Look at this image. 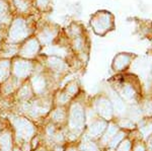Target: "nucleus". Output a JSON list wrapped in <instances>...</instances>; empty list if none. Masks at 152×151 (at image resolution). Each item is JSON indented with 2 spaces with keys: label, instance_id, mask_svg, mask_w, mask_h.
Masks as SVG:
<instances>
[{
  "label": "nucleus",
  "instance_id": "nucleus-4",
  "mask_svg": "<svg viewBox=\"0 0 152 151\" xmlns=\"http://www.w3.org/2000/svg\"><path fill=\"white\" fill-rule=\"evenodd\" d=\"M11 5L13 6L16 14L19 15H35L36 8L33 2L29 0H10Z\"/></svg>",
  "mask_w": 152,
  "mask_h": 151
},
{
  "label": "nucleus",
  "instance_id": "nucleus-15",
  "mask_svg": "<svg viewBox=\"0 0 152 151\" xmlns=\"http://www.w3.org/2000/svg\"><path fill=\"white\" fill-rule=\"evenodd\" d=\"M0 147L3 151H10L11 139L8 133H5L0 137Z\"/></svg>",
  "mask_w": 152,
  "mask_h": 151
},
{
  "label": "nucleus",
  "instance_id": "nucleus-14",
  "mask_svg": "<svg viewBox=\"0 0 152 151\" xmlns=\"http://www.w3.org/2000/svg\"><path fill=\"white\" fill-rule=\"evenodd\" d=\"M33 87H34V90L37 93H41V92L44 91L45 89V86H46V83H45V80H44L43 77L41 76H37L35 78L33 79Z\"/></svg>",
  "mask_w": 152,
  "mask_h": 151
},
{
  "label": "nucleus",
  "instance_id": "nucleus-3",
  "mask_svg": "<svg viewBox=\"0 0 152 151\" xmlns=\"http://www.w3.org/2000/svg\"><path fill=\"white\" fill-rule=\"evenodd\" d=\"M132 20L136 24L135 30H136L139 36H142V39L152 40V20L151 19L133 18Z\"/></svg>",
  "mask_w": 152,
  "mask_h": 151
},
{
  "label": "nucleus",
  "instance_id": "nucleus-9",
  "mask_svg": "<svg viewBox=\"0 0 152 151\" xmlns=\"http://www.w3.org/2000/svg\"><path fill=\"white\" fill-rule=\"evenodd\" d=\"M83 124V113L82 109L78 104L72 107L71 109V117H70V127L72 129H80Z\"/></svg>",
  "mask_w": 152,
  "mask_h": 151
},
{
  "label": "nucleus",
  "instance_id": "nucleus-20",
  "mask_svg": "<svg viewBox=\"0 0 152 151\" xmlns=\"http://www.w3.org/2000/svg\"><path fill=\"white\" fill-rule=\"evenodd\" d=\"M82 149L85 151H97L95 145L92 144V143H86V144L82 145Z\"/></svg>",
  "mask_w": 152,
  "mask_h": 151
},
{
  "label": "nucleus",
  "instance_id": "nucleus-18",
  "mask_svg": "<svg viewBox=\"0 0 152 151\" xmlns=\"http://www.w3.org/2000/svg\"><path fill=\"white\" fill-rule=\"evenodd\" d=\"M104 127H105L104 123H96L95 125H94L91 128H90V134H91L92 136H96L97 134H99L102 130H104Z\"/></svg>",
  "mask_w": 152,
  "mask_h": 151
},
{
  "label": "nucleus",
  "instance_id": "nucleus-1",
  "mask_svg": "<svg viewBox=\"0 0 152 151\" xmlns=\"http://www.w3.org/2000/svg\"><path fill=\"white\" fill-rule=\"evenodd\" d=\"M89 26H91L95 35L104 36L116 28L115 15L111 11L100 9L90 16Z\"/></svg>",
  "mask_w": 152,
  "mask_h": 151
},
{
  "label": "nucleus",
  "instance_id": "nucleus-11",
  "mask_svg": "<svg viewBox=\"0 0 152 151\" xmlns=\"http://www.w3.org/2000/svg\"><path fill=\"white\" fill-rule=\"evenodd\" d=\"M36 10L42 13H48L52 10V0H33Z\"/></svg>",
  "mask_w": 152,
  "mask_h": 151
},
{
  "label": "nucleus",
  "instance_id": "nucleus-19",
  "mask_svg": "<svg viewBox=\"0 0 152 151\" xmlns=\"http://www.w3.org/2000/svg\"><path fill=\"white\" fill-rule=\"evenodd\" d=\"M53 119L55 121H63V119L65 118V114H64V112L62 111V109H57V111H55L53 113Z\"/></svg>",
  "mask_w": 152,
  "mask_h": 151
},
{
  "label": "nucleus",
  "instance_id": "nucleus-24",
  "mask_svg": "<svg viewBox=\"0 0 152 151\" xmlns=\"http://www.w3.org/2000/svg\"><path fill=\"white\" fill-rule=\"evenodd\" d=\"M67 151H76L75 149H73V148H70V149H68Z\"/></svg>",
  "mask_w": 152,
  "mask_h": 151
},
{
  "label": "nucleus",
  "instance_id": "nucleus-7",
  "mask_svg": "<svg viewBox=\"0 0 152 151\" xmlns=\"http://www.w3.org/2000/svg\"><path fill=\"white\" fill-rule=\"evenodd\" d=\"M53 24H49L47 26H44V28H42L41 33L39 34L38 41H40L44 45H50L52 43V41L55 39V36H57L59 28L58 26L56 28H52Z\"/></svg>",
  "mask_w": 152,
  "mask_h": 151
},
{
  "label": "nucleus",
  "instance_id": "nucleus-17",
  "mask_svg": "<svg viewBox=\"0 0 152 151\" xmlns=\"http://www.w3.org/2000/svg\"><path fill=\"white\" fill-rule=\"evenodd\" d=\"M44 52L46 54H50V55H60V56H64L66 54V51L62 48L59 47H48Z\"/></svg>",
  "mask_w": 152,
  "mask_h": 151
},
{
  "label": "nucleus",
  "instance_id": "nucleus-13",
  "mask_svg": "<svg viewBox=\"0 0 152 151\" xmlns=\"http://www.w3.org/2000/svg\"><path fill=\"white\" fill-rule=\"evenodd\" d=\"M48 65L52 68V69L56 70V71H61V70H63L66 67L64 62H63V61H61L59 58H56V57L49 58Z\"/></svg>",
  "mask_w": 152,
  "mask_h": 151
},
{
  "label": "nucleus",
  "instance_id": "nucleus-22",
  "mask_svg": "<svg viewBox=\"0 0 152 151\" xmlns=\"http://www.w3.org/2000/svg\"><path fill=\"white\" fill-rule=\"evenodd\" d=\"M76 89H77L76 85L72 84V85H70V86L68 87V92H69V93H74V92L76 91Z\"/></svg>",
  "mask_w": 152,
  "mask_h": 151
},
{
  "label": "nucleus",
  "instance_id": "nucleus-25",
  "mask_svg": "<svg viewBox=\"0 0 152 151\" xmlns=\"http://www.w3.org/2000/svg\"><path fill=\"white\" fill-rule=\"evenodd\" d=\"M15 151H19V150H18V149H16V150H15Z\"/></svg>",
  "mask_w": 152,
  "mask_h": 151
},
{
  "label": "nucleus",
  "instance_id": "nucleus-6",
  "mask_svg": "<svg viewBox=\"0 0 152 151\" xmlns=\"http://www.w3.org/2000/svg\"><path fill=\"white\" fill-rule=\"evenodd\" d=\"M40 50V43H39L38 39L31 38L26 42V44L23 46V48L20 49V55L23 57L26 58H31L34 57L37 53Z\"/></svg>",
  "mask_w": 152,
  "mask_h": 151
},
{
  "label": "nucleus",
  "instance_id": "nucleus-8",
  "mask_svg": "<svg viewBox=\"0 0 152 151\" xmlns=\"http://www.w3.org/2000/svg\"><path fill=\"white\" fill-rule=\"evenodd\" d=\"M136 57L133 54H129V53H121L117 56L114 59V63H113V68L118 71H122V70L126 69L127 67L130 65L131 61L133 60V58Z\"/></svg>",
  "mask_w": 152,
  "mask_h": 151
},
{
  "label": "nucleus",
  "instance_id": "nucleus-2",
  "mask_svg": "<svg viewBox=\"0 0 152 151\" xmlns=\"http://www.w3.org/2000/svg\"><path fill=\"white\" fill-rule=\"evenodd\" d=\"M35 15H13L10 24H9L8 38L10 42L18 43L24 40L29 34V21Z\"/></svg>",
  "mask_w": 152,
  "mask_h": 151
},
{
  "label": "nucleus",
  "instance_id": "nucleus-23",
  "mask_svg": "<svg viewBox=\"0 0 152 151\" xmlns=\"http://www.w3.org/2000/svg\"><path fill=\"white\" fill-rule=\"evenodd\" d=\"M148 52H149V53H151V55H152V46H151V48L149 49V51H148Z\"/></svg>",
  "mask_w": 152,
  "mask_h": 151
},
{
  "label": "nucleus",
  "instance_id": "nucleus-21",
  "mask_svg": "<svg viewBox=\"0 0 152 151\" xmlns=\"http://www.w3.org/2000/svg\"><path fill=\"white\" fill-rule=\"evenodd\" d=\"M31 94V91H29V88L28 86H24L23 89L20 90V93H19V96L23 97V98H26V97L29 96Z\"/></svg>",
  "mask_w": 152,
  "mask_h": 151
},
{
  "label": "nucleus",
  "instance_id": "nucleus-16",
  "mask_svg": "<svg viewBox=\"0 0 152 151\" xmlns=\"http://www.w3.org/2000/svg\"><path fill=\"white\" fill-rule=\"evenodd\" d=\"M99 109L100 112V114H102V116L107 117V118H110L111 117V107H110V104L107 103V101H100L99 104Z\"/></svg>",
  "mask_w": 152,
  "mask_h": 151
},
{
  "label": "nucleus",
  "instance_id": "nucleus-5",
  "mask_svg": "<svg viewBox=\"0 0 152 151\" xmlns=\"http://www.w3.org/2000/svg\"><path fill=\"white\" fill-rule=\"evenodd\" d=\"M14 126L18 130V136L26 140H28L34 133V127L28 121L24 119H16L14 120Z\"/></svg>",
  "mask_w": 152,
  "mask_h": 151
},
{
  "label": "nucleus",
  "instance_id": "nucleus-10",
  "mask_svg": "<svg viewBox=\"0 0 152 151\" xmlns=\"http://www.w3.org/2000/svg\"><path fill=\"white\" fill-rule=\"evenodd\" d=\"M31 71V64L28 61H16L13 66V72L16 77H26Z\"/></svg>",
  "mask_w": 152,
  "mask_h": 151
},
{
  "label": "nucleus",
  "instance_id": "nucleus-12",
  "mask_svg": "<svg viewBox=\"0 0 152 151\" xmlns=\"http://www.w3.org/2000/svg\"><path fill=\"white\" fill-rule=\"evenodd\" d=\"M9 68H10V63L8 60L0 61V81H3L7 78L9 74Z\"/></svg>",
  "mask_w": 152,
  "mask_h": 151
}]
</instances>
